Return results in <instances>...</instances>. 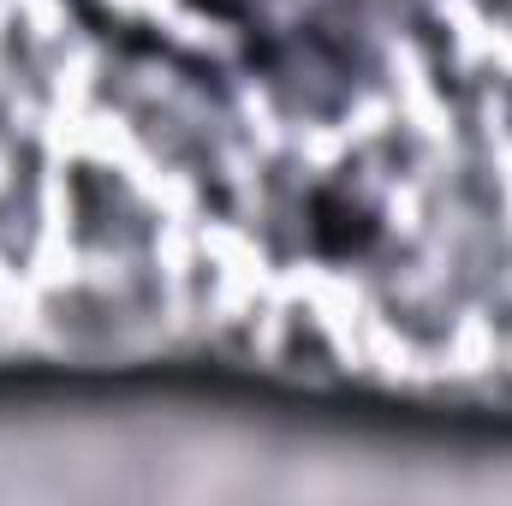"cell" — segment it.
<instances>
[{
	"label": "cell",
	"instance_id": "cell-1",
	"mask_svg": "<svg viewBox=\"0 0 512 506\" xmlns=\"http://www.w3.org/2000/svg\"><path fill=\"white\" fill-rule=\"evenodd\" d=\"M310 251L316 256H334V262H346V256H364L376 245V233H382V221H376V209L370 203H358L352 191H316L310 197Z\"/></svg>",
	"mask_w": 512,
	"mask_h": 506
}]
</instances>
